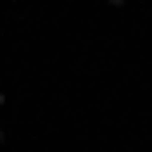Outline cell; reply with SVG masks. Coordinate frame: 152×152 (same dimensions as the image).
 <instances>
[{
	"label": "cell",
	"mask_w": 152,
	"mask_h": 152,
	"mask_svg": "<svg viewBox=\"0 0 152 152\" xmlns=\"http://www.w3.org/2000/svg\"><path fill=\"white\" fill-rule=\"evenodd\" d=\"M104 4H112V8H120V4H124V0H104Z\"/></svg>",
	"instance_id": "6da1fadb"
},
{
	"label": "cell",
	"mask_w": 152,
	"mask_h": 152,
	"mask_svg": "<svg viewBox=\"0 0 152 152\" xmlns=\"http://www.w3.org/2000/svg\"><path fill=\"white\" fill-rule=\"evenodd\" d=\"M4 100H8V96H4V92H0V108H4Z\"/></svg>",
	"instance_id": "7a4b0ae2"
},
{
	"label": "cell",
	"mask_w": 152,
	"mask_h": 152,
	"mask_svg": "<svg viewBox=\"0 0 152 152\" xmlns=\"http://www.w3.org/2000/svg\"><path fill=\"white\" fill-rule=\"evenodd\" d=\"M0 144H4V132H0Z\"/></svg>",
	"instance_id": "3957f363"
}]
</instances>
